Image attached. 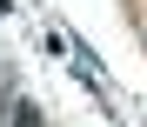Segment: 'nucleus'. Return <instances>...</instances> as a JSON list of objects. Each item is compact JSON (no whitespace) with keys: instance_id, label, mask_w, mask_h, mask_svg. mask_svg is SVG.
Returning <instances> with one entry per match:
<instances>
[{"instance_id":"nucleus-1","label":"nucleus","mask_w":147,"mask_h":127,"mask_svg":"<svg viewBox=\"0 0 147 127\" xmlns=\"http://www.w3.org/2000/svg\"><path fill=\"white\" fill-rule=\"evenodd\" d=\"M13 127H40V114H34V107H20V114H13Z\"/></svg>"}]
</instances>
